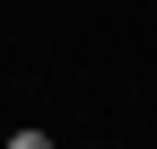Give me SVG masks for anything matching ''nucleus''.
<instances>
[{"mask_svg": "<svg viewBox=\"0 0 157 149\" xmlns=\"http://www.w3.org/2000/svg\"><path fill=\"white\" fill-rule=\"evenodd\" d=\"M0 149H52V140H44V132H9Z\"/></svg>", "mask_w": 157, "mask_h": 149, "instance_id": "f257e3e1", "label": "nucleus"}]
</instances>
